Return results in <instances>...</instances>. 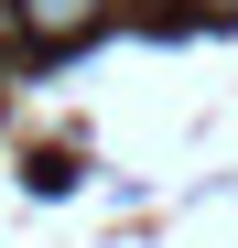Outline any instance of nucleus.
<instances>
[{"label": "nucleus", "mask_w": 238, "mask_h": 248, "mask_svg": "<svg viewBox=\"0 0 238 248\" xmlns=\"http://www.w3.org/2000/svg\"><path fill=\"white\" fill-rule=\"evenodd\" d=\"M0 11H11L22 44H87V32L108 22V0H0Z\"/></svg>", "instance_id": "obj_1"}, {"label": "nucleus", "mask_w": 238, "mask_h": 248, "mask_svg": "<svg viewBox=\"0 0 238 248\" xmlns=\"http://www.w3.org/2000/svg\"><path fill=\"white\" fill-rule=\"evenodd\" d=\"M173 11H227V0H173Z\"/></svg>", "instance_id": "obj_2"}, {"label": "nucleus", "mask_w": 238, "mask_h": 248, "mask_svg": "<svg viewBox=\"0 0 238 248\" xmlns=\"http://www.w3.org/2000/svg\"><path fill=\"white\" fill-rule=\"evenodd\" d=\"M0 44H11V11H0Z\"/></svg>", "instance_id": "obj_3"}]
</instances>
